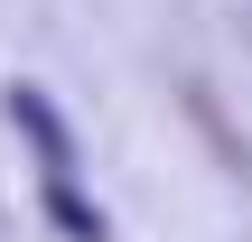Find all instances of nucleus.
Listing matches in <instances>:
<instances>
[{
	"mask_svg": "<svg viewBox=\"0 0 252 242\" xmlns=\"http://www.w3.org/2000/svg\"><path fill=\"white\" fill-rule=\"evenodd\" d=\"M9 112H19V131H28V140L47 149V196H56V224H65V233H84V242H94L103 224H94V205L75 196V140H65V121L47 112V93H37V84H19V93H9Z\"/></svg>",
	"mask_w": 252,
	"mask_h": 242,
	"instance_id": "1",
	"label": "nucleus"
}]
</instances>
